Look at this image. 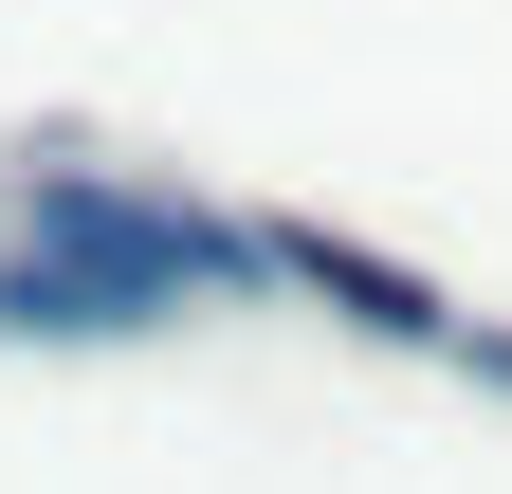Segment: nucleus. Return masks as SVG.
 <instances>
[{
	"label": "nucleus",
	"instance_id": "f257e3e1",
	"mask_svg": "<svg viewBox=\"0 0 512 494\" xmlns=\"http://www.w3.org/2000/svg\"><path fill=\"white\" fill-rule=\"evenodd\" d=\"M275 238H220L147 202V183L110 165H37L19 183V257H0V330H147V312H202V293H238Z\"/></svg>",
	"mask_w": 512,
	"mask_h": 494
}]
</instances>
